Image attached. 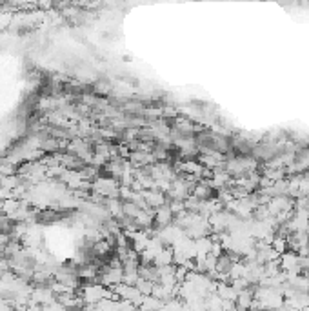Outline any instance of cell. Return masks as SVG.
Segmentation results:
<instances>
[{
	"label": "cell",
	"mask_w": 309,
	"mask_h": 311,
	"mask_svg": "<svg viewBox=\"0 0 309 311\" xmlns=\"http://www.w3.org/2000/svg\"><path fill=\"white\" fill-rule=\"evenodd\" d=\"M162 307H164V302L160 298L153 297V295H147V297H144L140 306H138V311H159Z\"/></svg>",
	"instance_id": "5"
},
{
	"label": "cell",
	"mask_w": 309,
	"mask_h": 311,
	"mask_svg": "<svg viewBox=\"0 0 309 311\" xmlns=\"http://www.w3.org/2000/svg\"><path fill=\"white\" fill-rule=\"evenodd\" d=\"M171 264H175V251H173V248L166 246V248L157 255V258H154V266L164 267V266H171Z\"/></svg>",
	"instance_id": "4"
},
{
	"label": "cell",
	"mask_w": 309,
	"mask_h": 311,
	"mask_svg": "<svg viewBox=\"0 0 309 311\" xmlns=\"http://www.w3.org/2000/svg\"><path fill=\"white\" fill-rule=\"evenodd\" d=\"M106 291L107 288H104L102 284L95 282V284H82L76 289V295L80 297L84 306H97L100 300L106 298Z\"/></svg>",
	"instance_id": "1"
},
{
	"label": "cell",
	"mask_w": 309,
	"mask_h": 311,
	"mask_svg": "<svg viewBox=\"0 0 309 311\" xmlns=\"http://www.w3.org/2000/svg\"><path fill=\"white\" fill-rule=\"evenodd\" d=\"M142 197H144V200H146L147 208H151L153 211L154 209L162 208V206L169 204L168 195L159 191V189H147V191H142Z\"/></svg>",
	"instance_id": "2"
},
{
	"label": "cell",
	"mask_w": 309,
	"mask_h": 311,
	"mask_svg": "<svg viewBox=\"0 0 309 311\" xmlns=\"http://www.w3.org/2000/svg\"><path fill=\"white\" fill-rule=\"evenodd\" d=\"M0 257H2V251H0Z\"/></svg>",
	"instance_id": "6"
},
{
	"label": "cell",
	"mask_w": 309,
	"mask_h": 311,
	"mask_svg": "<svg viewBox=\"0 0 309 311\" xmlns=\"http://www.w3.org/2000/svg\"><path fill=\"white\" fill-rule=\"evenodd\" d=\"M153 218H154V226H157V229H162V227L173 224V218H175V215H173L169 204H166V206H162V208L154 209Z\"/></svg>",
	"instance_id": "3"
}]
</instances>
